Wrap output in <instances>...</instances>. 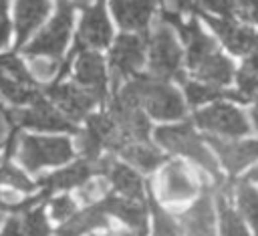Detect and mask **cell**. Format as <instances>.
Segmentation results:
<instances>
[{"instance_id": "cell-7", "label": "cell", "mask_w": 258, "mask_h": 236, "mask_svg": "<svg viewBox=\"0 0 258 236\" xmlns=\"http://www.w3.org/2000/svg\"><path fill=\"white\" fill-rule=\"evenodd\" d=\"M149 69L151 75L163 81L183 79L181 75V48L169 28V24H159L149 36Z\"/></svg>"}, {"instance_id": "cell-39", "label": "cell", "mask_w": 258, "mask_h": 236, "mask_svg": "<svg viewBox=\"0 0 258 236\" xmlns=\"http://www.w3.org/2000/svg\"><path fill=\"white\" fill-rule=\"evenodd\" d=\"M0 210H6V212H14V204H8L2 200V194H0Z\"/></svg>"}, {"instance_id": "cell-25", "label": "cell", "mask_w": 258, "mask_h": 236, "mask_svg": "<svg viewBox=\"0 0 258 236\" xmlns=\"http://www.w3.org/2000/svg\"><path fill=\"white\" fill-rule=\"evenodd\" d=\"M117 153L123 159L137 165L141 171H153L165 159L163 153H159L153 145H149V141H145V143H125Z\"/></svg>"}, {"instance_id": "cell-38", "label": "cell", "mask_w": 258, "mask_h": 236, "mask_svg": "<svg viewBox=\"0 0 258 236\" xmlns=\"http://www.w3.org/2000/svg\"><path fill=\"white\" fill-rule=\"evenodd\" d=\"M8 36H10V22L6 16H0V48L6 46Z\"/></svg>"}, {"instance_id": "cell-11", "label": "cell", "mask_w": 258, "mask_h": 236, "mask_svg": "<svg viewBox=\"0 0 258 236\" xmlns=\"http://www.w3.org/2000/svg\"><path fill=\"white\" fill-rule=\"evenodd\" d=\"M46 97L71 119V121H83L89 117V111L99 103L89 91H85L81 85L71 83L64 85L60 81H54L46 87Z\"/></svg>"}, {"instance_id": "cell-24", "label": "cell", "mask_w": 258, "mask_h": 236, "mask_svg": "<svg viewBox=\"0 0 258 236\" xmlns=\"http://www.w3.org/2000/svg\"><path fill=\"white\" fill-rule=\"evenodd\" d=\"M181 85H183V91H185V97H187V103L189 105H202L206 101H212V99H220V97H226V99H236L240 103H244V99L240 97L238 91H226L222 87H216V85H210V83H204V81H187L185 77L181 79Z\"/></svg>"}, {"instance_id": "cell-18", "label": "cell", "mask_w": 258, "mask_h": 236, "mask_svg": "<svg viewBox=\"0 0 258 236\" xmlns=\"http://www.w3.org/2000/svg\"><path fill=\"white\" fill-rule=\"evenodd\" d=\"M50 10V0H16V48L42 24Z\"/></svg>"}, {"instance_id": "cell-42", "label": "cell", "mask_w": 258, "mask_h": 236, "mask_svg": "<svg viewBox=\"0 0 258 236\" xmlns=\"http://www.w3.org/2000/svg\"><path fill=\"white\" fill-rule=\"evenodd\" d=\"M8 10V0H0V16H6Z\"/></svg>"}, {"instance_id": "cell-31", "label": "cell", "mask_w": 258, "mask_h": 236, "mask_svg": "<svg viewBox=\"0 0 258 236\" xmlns=\"http://www.w3.org/2000/svg\"><path fill=\"white\" fill-rule=\"evenodd\" d=\"M0 184L8 186V188H12V190L24 192V194H28V192L34 190V184H32L18 167H14L10 161H2V163H0Z\"/></svg>"}, {"instance_id": "cell-26", "label": "cell", "mask_w": 258, "mask_h": 236, "mask_svg": "<svg viewBox=\"0 0 258 236\" xmlns=\"http://www.w3.org/2000/svg\"><path fill=\"white\" fill-rule=\"evenodd\" d=\"M236 91L244 99V103L258 97V48L252 50L236 73Z\"/></svg>"}, {"instance_id": "cell-34", "label": "cell", "mask_w": 258, "mask_h": 236, "mask_svg": "<svg viewBox=\"0 0 258 236\" xmlns=\"http://www.w3.org/2000/svg\"><path fill=\"white\" fill-rule=\"evenodd\" d=\"M196 2L218 16H224V18L236 16V2L234 0H196Z\"/></svg>"}, {"instance_id": "cell-16", "label": "cell", "mask_w": 258, "mask_h": 236, "mask_svg": "<svg viewBox=\"0 0 258 236\" xmlns=\"http://www.w3.org/2000/svg\"><path fill=\"white\" fill-rule=\"evenodd\" d=\"M95 173H99L97 169V161H89V159H79L69 167H62L54 173H46L40 175L36 186H40L46 194H52L54 190H69V188H77L87 184Z\"/></svg>"}, {"instance_id": "cell-8", "label": "cell", "mask_w": 258, "mask_h": 236, "mask_svg": "<svg viewBox=\"0 0 258 236\" xmlns=\"http://www.w3.org/2000/svg\"><path fill=\"white\" fill-rule=\"evenodd\" d=\"M145 40H147V34H121L115 40L109 52L113 93L119 91V85L123 81L137 75L139 67L145 61Z\"/></svg>"}, {"instance_id": "cell-2", "label": "cell", "mask_w": 258, "mask_h": 236, "mask_svg": "<svg viewBox=\"0 0 258 236\" xmlns=\"http://www.w3.org/2000/svg\"><path fill=\"white\" fill-rule=\"evenodd\" d=\"M153 137L159 145H163L167 151L171 153H179L185 155L189 159H194L198 165H202L206 171H210L212 175H216L220 180V171H218V163L214 161V157L208 153V149L204 147L202 139L198 137V133L191 129V123H179V125H161L155 127Z\"/></svg>"}, {"instance_id": "cell-22", "label": "cell", "mask_w": 258, "mask_h": 236, "mask_svg": "<svg viewBox=\"0 0 258 236\" xmlns=\"http://www.w3.org/2000/svg\"><path fill=\"white\" fill-rule=\"evenodd\" d=\"M196 194V184L179 161H169L161 173V198L167 202L187 200Z\"/></svg>"}, {"instance_id": "cell-19", "label": "cell", "mask_w": 258, "mask_h": 236, "mask_svg": "<svg viewBox=\"0 0 258 236\" xmlns=\"http://www.w3.org/2000/svg\"><path fill=\"white\" fill-rule=\"evenodd\" d=\"M107 216H109L107 204H105V200H101V202H97V204H93L81 212H75L69 220H64V224L56 230V234L58 236H81L89 230L109 226Z\"/></svg>"}, {"instance_id": "cell-43", "label": "cell", "mask_w": 258, "mask_h": 236, "mask_svg": "<svg viewBox=\"0 0 258 236\" xmlns=\"http://www.w3.org/2000/svg\"><path fill=\"white\" fill-rule=\"evenodd\" d=\"M113 236H139L137 232H123V234H113Z\"/></svg>"}, {"instance_id": "cell-32", "label": "cell", "mask_w": 258, "mask_h": 236, "mask_svg": "<svg viewBox=\"0 0 258 236\" xmlns=\"http://www.w3.org/2000/svg\"><path fill=\"white\" fill-rule=\"evenodd\" d=\"M22 228H24V236H50V226H48L42 206L30 208L24 212Z\"/></svg>"}, {"instance_id": "cell-36", "label": "cell", "mask_w": 258, "mask_h": 236, "mask_svg": "<svg viewBox=\"0 0 258 236\" xmlns=\"http://www.w3.org/2000/svg\"><path fill=\"white\" fill-rule=\"evenodd\" d=\"M236 2V16L258 24V0H234Z\"/></svg>"}, {"instance_id": "cell-13", "label": "cell", "mask_w": 258, "mask_h": 236, "mask_svg": "<svg viewBox=\"0 0 258 236\" xmlns=\"http://www.w3.org/2000/svg\"><path fill=\"white\" fill-rule=\"evenodd\" d=\"M75 83L89 91L99 103L105 101L107 95V77L105 65L99 52L95 50H81L75 61Z\"/></svg>"}, {"instance_id": "cell-37", "label": "cell", "mask_w": 258, "mask_h": 236, "mask_svg": "<svg viewBox=\"0 0 258 236\" xmlns=\"http://www.w3.org/2000/svg\"><path fill=\"white\" fill-rule=\"evenodd\" d=\"M0 236H24L22 218L12 216V218L6 222V226H4V230H2V234H0Z\"/></svg>"}, {"instance_id": "cell-1", "label": "cell", "mask_w": 258, "mask_h": 236, "mask_svg": "<svg viewBox=\"0 0 258 236\" xmlns=\"http://www.w3.org/2000/svg\"><path fill=\"white\" fill-rule=\"evenodd\" d=\"M115 95L131 105L145 107L155 119H181L185 113L181 95L167 81L157 77L133 75Z\"/></svg>"}, {"instance_id": "cell-4", "label": "cell", "mask_w": 258, "mask_h": 236, "mask_svg": "<svg viewBox=\"0 0 258 236\" xmlns=\"http://www.w3.org/2000/svg\"><path fill=\"white\" fill-rule=\"evenodd\" d=\"M73 10L75 2L71 0H56V14L50 24L24 48L28 56H50L58 58L69 42L71 26H73Z\"/></svg>"}, {"instance_id": "cell-27", "label": "cell", "mask_w": 258, "mask_h": 236, "mask_svg": "<svg viewBox=\"0 0 258 236\" xmlns=\"http://www.w3.org/2000/svg\"><path fill=\"white\" fill-rule=\"evenodd\" d=\"M0 93L14 105H30L40 95V91H36L32 85L20 83L18 79L6 75L4 71H0Z\"/></svg>"}, {"instance_id": "cell-17", "label": "cell", "mask_w": 258, "mask_h": 236, "mask_svg": "<svg viewBox=\"0 0 258 236\" xmlns=\"http://www.w3.org/2000/svg\"><path fill=\"white\" fill-rule=\"evenodd\" d=\"M103 175L109 180V184L113 186V190L117 194H121L125 198H131V200L143 202L145 184L137 175V171H133L129 165L119 163L113 157H107V159H103Z\"/></svg>"}, {"instance_id": "cell-5", "label": "cell", "mask_w": 258, "mask_h": 236, "mask_svg": "<svg viewBox=\"0 0 258 236\" xmlns=\"http://www.w3.org/2000/svg\"><path fill=\"white\" fill-rule=\"evenodd\" d=\"M109 115H111V119L115 123V129H117L115 141L109 147L111 151L117 153L125 143H145V141H149L151 127H149V121L143 115L141 107L131 105V103L123 101L119 95H115L113 101H111V107H109Z\"/></svg>"}, {"instance_id": "cell-33", "label": "cell", "mask_w": 258, "mask_h": 236, "mask_svg": "<svg viewBox=\"0 0 258 236\" xmlns=\"http://www.w3.org/2000/svg\"><path fill=\"white\" fill-rule=\"evenodd\" d=\"M0 71H4L6 75L18 79L20 83H26V85H32L34 87L32 75L24 69V63L16 54H0Z\"/></svg>"}, {"instance_id": "cell-28", "label": "cell", "mask_w": 258, "mask_h": 236, "mask_svg": "<svg viewBox=\"0 0 258 236\" xmlns=\"http://www.w3.org/2000/svg\"><path fill=\"white\" fill-rule=\"evenodd\" d=\"M238 206L244 218L250 222L254 234L258 236V190L252 188L250 180H242L238 184Z\"/></svg>"}, {"instance_id": "cell-12", "label": "cell", "mask_w": 258, "mask_h": 236, "mask_svg": "<svg viewBox=\"0 0 258 236\" xmlns=\"http://www.w3.org/2000/svg\"><path fill=\"white\" fill-rule=\"evenodd\" d=\"M196 14H202V18L212 26V30L220 36V40L226 44V48L234 54H250L252 50L258 48V32L240 26L238 22H234L232 18H224V16H210L208 12H200L196 6L194 10Z\"/></svg>"}, {"instance_id": "cell-30", "label": "cell", "mask_w": 258, "mask_h": 236, "mask_svg": "<svg viewBox=\"0 0 258 236\" xmlns=\"http://www.w3.org/2000/svg\"><path fill=\"white\" fill-rule=\"evenodd\" d=\"M149 208L153 214V236H183V230L175 224V220L163 212L153 196H149Z\"/></svg>"}, {"instance_id": "cell-9", "label": "cell", "mask_w": 258, "mask_h": 236, "mask_svg": "<svg viewBox=\"0 0 258 236\" xmlns=\"http://www.w3.org/2000/svg\"><path fill=\"white\" fill-rule=\"evenodd\" d=\"M194 123L208 133H218L220 137H240L248 133V121L242 111L228 103H212L194 113Z\"/></svg>"}, {"instance_id": "cell-10", "label": "cell", "mask_w": 258, "mask_h": 236, "mask_svg": "<svg viewBox=\"0 0 258 236\" xmlns=\"http://www.w3.org/2000/svg\"><path fill=\"white\" fill-rule=\"evenodd\" d=\"M81 6H83V18H81V26L77 32L75 48L69 54L67 63H71L73 56L79 54L81 50L103 48L111 40V24L105 14V0H97L93 6H85V4Z\"/></svg>"}, {"instance_id": "cell-41", "label": "cell", "mask_w": 258, "mask_h": 236, "mask_svg": "<svg viewBox=\"0 0 258 236\" xmlns=\"http://www.w3.org/2000/svg\"><path fill=\"white\" fill-rule=\"evenodd\" d=\"M252 121H254V127L258 129V101H256V105L252 109Z\"/></svg>"}, {"instance_id": "cell-15", "label": "cell", "mask_w": 258, "mask_h": 236, "mask_svg": "<svg viewBox=\"0 0 258 236\" xmlns=\"http://www.w3.org/2000/svg\"><path fill=\"white\" fill-rule=\"evenodd\" d=\"M157 0H111L113 16L123 30L147 34Z\"/></svg>"}, {"instance_id": "cell-6", "label": "cell", "mask_w": 258, "mask_h": 236, "mask_svg": "<svg viewBox=\"0 0 258 236\" xmlns=\"http://www.w3.org/2000/svg\"><path fill=\"white\" fill-rule=\"evenodd\" d=\"M18 157L28 171H38L44 165H58L73 157V147L67 137H36L24 135L20 139Z\"/></svg>"}, {"instance_id": "cell-23", "label": "cell", "mask_w": 258, "mask_h": 236, "mask_svg": "<svg viewBox=\"0 0 258 236\" xmlns=\"http://www.w3.org/2000/svg\"><path fill=\"white\" fill-rule=\"evenodd\" d=\"M196 75L198 81H204V83H210V85H216V87H224L226 83L232 81L234 77V67L232 63L220 52V50H214L196 71H191Z\"/></svg>"}, {"instance_id": "cell-14", "label": "cell", "mask_w": 258, "mask_h": 236, "mask_svg": "<svg viewBox=\"0 0 258 236\" xmlns=\"http://www.w3.org/2000/svg\"><path fill=\"white\" fill-rule=\"evenodd\" d=\"M206 141L214 145V149L218 151L222 165L226 167V171L234 178L238 171H242L248 163L258 159V141H228L224 137H216L212 133L206 135Z\"/></svg>"}, {"instance_id": "cell-35", "label": "cell", "mask_w": 258, "mask_h": 236, "mask_svg": "<svg viewBox=\"0 0 258 236\" xmlns=\"http://www.w3.org/2000/svg\"><path fill=\"white\" fill-rule=\"evenodd\" d=\"M50 208H52V216L56 220H69L75 214V202L69 196H60V198L52 200Z\"/></svg>"}, {"instance_id": "cell-3", "label": "cell", "mask_w": 258, "mask_h": 236, "mask_svg": "<svg viewBox=\"0 0 258 236\" xmlns=\"http://www.w3.org/2000/svg\"><path fill=\"white\" fill-rule=\"evenodd\" d=\"M6 119L12 127H30L40 131H69L79 133L75 121H71L54 103L42 95H38L28 109L22 111H6Z\"/></svg>"}, {"instance_id": "cell-20", "label": "cell", "mask_w": 258, "mask_h": 236, "mask_svg": "<svg viewBox=\"0 0 258 236\" xmlns=\"http://www.w3.org/2000/svg\"><path fill=\"white\" fill-rule=\"evenodd\" d=\"M181 224L187 236H216L212 196L208 192H204V196L181 214Z\"/></svg>"}, {"instance_id": "cell-21", "label": "cell", "mask_w": 258, "mask_h": 236, "mask_svg": "<svg viewBox=\"0 0 258 236\" xmlns=\"http://www.w3.org/2000/svg\"><path fill=\"white\" fill-rule=\"evenodd\" d=\"M105 204H107L109 214H113L119 220H123L125 224H129L133 228V232H137L139 236H147V210L143 208V204L139 200L109 194V196H105Z\"/></svg>"}, {"instance_id": "cell-40", "label": "cell", "mask_w": 258, "mask_h": 236, "mask_svg": "<svg viewBox=\"0 0 258 236\" xmlns=\"http://www.w3.org/2000/svg\"><path fill=\"white\" fill-rule=\"evenodd\" d=\"M246 180H250V182H258V165H256L254 169H250V171H248Z\"/></svg>"}, {"instance_id": "cell-29", "label": "cell", "mask_w": 258, "mask_h": 236, "mask_svg": "<svg viewBox=\"0 0 258 236\" xmlns=\"http://www.w3.org/2000/svg\"><path fill=\"white\" fill-rule=\"evenodd\" d=\"M218 214H220V232H222V236H248L242 218L232 210L224 192H220V196H218Z\"/></svg>"}]
</instances>
